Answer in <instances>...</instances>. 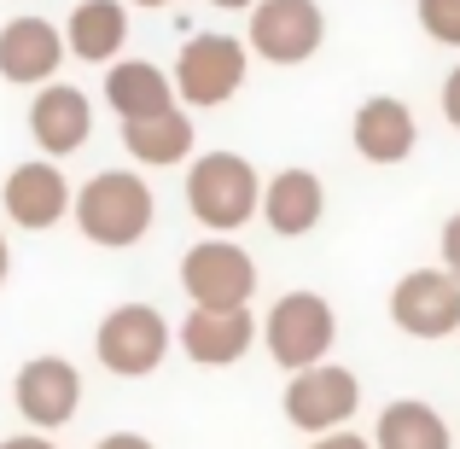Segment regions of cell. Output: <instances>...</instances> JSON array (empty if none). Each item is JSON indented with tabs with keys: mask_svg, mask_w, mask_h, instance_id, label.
<instances>
[{
	"mask_svg": "<svg viewBox=\"0 0 460 449\" xmlns=\"http://www.w3.org/2000/svg\"><path fill=\"white\" fill-rule=\"evenodd\" d=\"M70 181L65 169L53 164V157H23V164L6 169V181H0V211H6L12 228H23V234H47V228H58L70 216Z\"/></svg>",
	"mask_w": 460,
	"mask_h": 449,
	"instance_id": "10",
	"label": "cell"
},
{
	"mask_svg": "<svg viewBox=\"0 0 460 449\" xmlns=\"http://www.w3.org/2000/svg\"><path fill=\"white\" fill-rule=\"evenodd\" d=\"M414 18L438 47H460V0H414Z\"/></svg>",
	"mask_w": 460,
	"mask_h": 449,
	"instance_id": "21",
	"label": "cell"
},
{
	"mask_svg": "<svg viewBox=\"0 0 460 449\" xmlns=\"http://www.w3.org/2000/svg\"><path fill=\"white\" fill-rule=\"evenodd\" d=\"M70 216H76L82 239H93L105 251H128L152 234L157 199L146 175H135V169H100V175L82 181V193H70Z\"/></svg>",
	"mask_w": 460,
	"mask_h": 449,
	"instance_id": "1",
	"label": "cell"
},
{
	"mask_svg": "<svg viewBox=\"0 0 460 449\" xmlns=\"http://www.w3.org/2000/svg\"><path fill=\"white\" fill-rule=\"evenodd\" d=\"M257 216L269 222V234H280V239L314 234V222L326 216V187H321V175H314V169H304V164L269 175V181H262V199H257Z\"/></svg>",
	"mask_w": 460,
	"mask_h": 449,
	"instance_id": "15",
	"label": "cell"
},
{
	"mask_svg": "<svg viewBox=\"0 0 460 449\" xmlns=\"http://www.w3.org/2000/svg\"><path fill=\"white\" fill-rule=\"evenodd\" d=\"M128 6H146V12H157V6H169V0H128Z\"/></svg>",
	"mask_w": 460,
	"mask_h": 449,
	"instance_id": "29",
	"label": "cell"
},
{
	"mask_svg": "<svg viewBox=\"0 0 460 449\" xmlns=\"http://www.w3.org/2000/svg\"><path fill=\"white\" fill-rule=\"evenodd\" d=\"M210 6H222V12H251L257 0H210Z\"/></svg>",
	"mask_w": 460,
	"mask_h": 449,
	"instance_id": "28",
	"label": "cell"
},
{
	"mask_svg": "<svg viewBox=\"0 0 460 449\" xmlns=\"http://www.w3.org/2000/svg\"><path fill=\"white\" fill-rule=\"evenodd\" d=\"M30 135L35 147L47 157H70L88 147L93 135V100L82 88H70V82H47V88H35V105H30Z\"/></svg>",
	"mask_w": 460,
	"mask_h": 449,
	"instance_id": "14",
	"label": "cell"
},
{
	"mask_svg": "<svg viewBox=\"0 0 460 449\" xmlns=\"http://www.w3.org/2000/svg\"><path fill=\"white\" fill-rule=\"evenodd\" d=\"M373 449H455V432L426 397H396L373 420Z\"/></svg>",
	"mask_w": 460,
	"mask_h": 449,
	"instance_id": "19",
	"label": "cell"
},
{
	"mask_svg": "<svg viewBox=\"0 0 460 449\" xmlns=\"http://www.w3.org/2000/svg\"><path fill=\"white\" fill-rule=\"evenodd\" d=\"M65 58H82V65H111L128 47V6L123 0H76L65 18Z\"/></svg>",
	"mask_w": 460,
	"mask_h": 449,
	"instance_id": "17",
	"label": "cell"
},
{
	"mask_svg": "<svg viewBox=\"0 0 460 449\" xmlns=\"http://www.w3.org/2000/svg\"><path fill=\"white\" fill-rule=\"evenodd\" d=\"M100 449H157L146 432H111V438H100Z\"/></svg>",
	"mask_w": 460,
	"mask_h": 449,
	"instance_id": "26",
	"label": "cell"
},
{
	"mask_svg": "<svg viewBox=\"0 0 460 449\" xmlns=\"http://www.w3.org/2000/svg\"><path fill=\"white\" fill-rule=\"evenodd\" d=\"M443 117H449V129H460V65L443 76Z\"/></svg>",
	"mask_w": 460,
	"mask_h": 449,
	"instance_id": "23",
	"label": "cell"
},
{
	"mask_svg": "<svg viewBox=\"0 0 460 449\" xmlns=\"http://www.w3.org/2000/svg\"><path fill=\"white\" fill-rule=\"evenodd\" d=\"M175 345L199 368H234V362H245L257 350V315L251 310H187Z\"/></svg>",
	"mask_w": 460,
	"mask_h": 449,
	"instance_id": "13",
	"label": "cell"
},
{
	"mask_svg": "<svg viewBox=\"0 0 460 449\" xmlns=\"http://www.w3.org/2000/svg\"><path fill=\"white\" fill-rule=\"evenodd\" d=\"M181 292L192 310H251L257 298V257L234 239L204 234L181 257Z\"/></svg>",
	"mask_w": 460,
	"mask_h": 449,
	"instance_id": "6",
	"label": "cell"
},
{
	"mask_svg": "<svg viewBox=\"0 0 460 449\" xmlns=\"http://www.w3.org/2000/svg\"><path fill=\"white\" fill-rule=\"evenodd\" d=\"M309 449H373V444L361 438V432H321Z\"/></svg>",
	"mask_w": 460,
	"mask_h": 449,
	"instance_id": "24",
	"label": "cell"
},
{
	"mask_svg": "<svg viewBox=\"0 0 460 449\" xmlns=\"http://www.w3.org/2000/svg\"><path fill=\"white\" fill-rule=\"evenodd\" d=\"M326 41V12L321 0H257L245 30V53L269 65H304Z\"/></svg>",
	"mask_w": 460,
	"mask_h": 449,
	"instance_id": "8",
	"label": "cell"
},
{
	"mask_svg": "<svg viewBox=\"0 0 460 449\" xmlns=\"http://www.w3.org/2000/svg\"><path fill=\"white\" fill-rule=\"evenodd\" d=\"M280 409H286V420H292L297 432H309V438L344 432L349 420H356V409H361V380L349 368H338V362H314V368H297L292 380H286Z\"/></svg>",
	"mask_w": 460,
	"mask_h": 449,
	"instance_id": "7",
	"label": "cell"
},
{
	"mask_svg": "<svg viewBox=\"0 0 460 449\" xmlns=\"http://www.w3.org/2000/svg\"><path fill=\"white\" fill-rule=\"evenodd\" d=\"M6 274H12V246H6V234H0V286H6Z\"/></svg>",
	"mask_w": 460,
	"mask_h": 449,
	"instance_id": "27",
	"label": "cell"
},
{
	"mask_svg": "<svg viewBox=\"0 0 460 449\" xmlns=\"http://www.w3.org/2000/svg\"><path fill=\"white\" fill-rule=\"evenodd\" d=\"M349 140L367 164L391 169V164H408V152L420 147V123L396 94H373V100L356 105V123H349Z\"/></svg>",
	"mask_w": 460,
	"mask_h": 449,
	"instance_id": "16",
	"label": "cell"
},
{
	"mask_svg": "<svg viewBox=\"0 0 460 449\" xmlns=\"http://www.w3.org/2000/svg\"><path fill=\"white\" fill-rule=\"evenodd\" d=\"M12 403H18L30 432H58L76 420L82 409V373L70 356H30L12 380Z\"/></svg>",
	"mask_w": 460,
	"mask_h": 449,
	"instance_id": "9",
	"label": "cell"
},
{
	"mask_svg": "<svg viewBox=\"0 0 460 449\" xmlns=\"http://www.w3.org/2000/svg\"><path fill=\"white\" fill-rule=\"evenodd\" d=\"M391 321L408 338H455L460 333V281L443 269H408L391 286Z\"/></svg>",
	"mask_w": 460,
	"mask_h": 449,
	"instance_id": "11",
	"label": "cell"
},
{
	"mask_svg": "<svg viewBox=\"0 0 460 449\" xmlns=\"http://www.w3.org/2000/svg\"><path fill=\"white\" fill-rule=\"evenodd\" d=\"M192 117L181 112V105H169V112L157 117H135V123H123V152L135 157V164L146 169H175L192 157Z\"/></svg>",
	"mask_w": 460,
	"mask_h": 449,
	"instance_id": "20",
	"label": "cell"
},
{
	"mask_svg": "<svg viewBox=\"0 0 460 449\" xmlns=\"http://www.w3.org/2000/svg\"><path fill=\"white\" fill-rule=\"evenodd\" d=\"M169 345H175V333H169V315L157 303H117L93 327V356L117 380H146V373H157Z\"/></svg>",
	"mask_w": 460,
	"mask_h": 449,
	"instance_id": "3",
	"label": "cell"
},
{
	"mask_svg": "<svg viewBox=\"0 0 460 449\" xmlns=\"http://www.w3.org/2000/svg\"><path fill=\"white\" fill-rule=\"evenodd\" d=\"M251 76V53L239 35H222V30H204L192 35L187 47L175 53V76H169V88H175L181 105H204V112H216V105H227L239 88H245Z\"/></svg>",
	"mask_w": 460,
	"mask_h": 449,
	"instance_id": "5",
	"label": "cell"
},
{
	"mask_svg": "<svg viewBox=\"0 0 460 449\" xmlns=\"http://www.w3.org/2000/svg\"><path fill=\"white\" fill-rule=\"evenodd\" d=\"M262 175L245 152H204L187 164V211L204 234L234 239L245 222H257Z\"/></svg>",
	"mask_w": 460,
	"mask_h": 449,
	"instance_id": "2",
	"label": "cell"
},
{
	"mask_svg": "<svg viewBox=\"0 0 460 449\" xmlns=\"http://www.w3.org/2000/svg\"><path fill=\"white\" fill-rule=\"evenodd\" d=\"M257 345H269V356L286 373L314 368L332 356L338 345V310L321 292H280L269 310V321H257Z\"/></svg>",
	"mask_w": 460,
	"mask_h": 449,
	"instance_id": "4",
	"label": "cell"
},
{
	"mask_svg": "<svg viewBox=\"0 0 460 449\" xmlns=\"http://www.w3.org/2000/svg\"><path fill=\"white\" fill-rule=\"evenodd\" d=\"M105 105H111L123 123L169 112V105H175L169 70H157L152 58H111V65H105Z\"/></svg>",
	"mask_w": 460,
	"mask_h": 449,
	"instance_id": "18",
	"label": "cell"
},
{
	"mask_svg": "<svg viewBox=\"0 0 460 449\" xmlns=\"http://www.w3.org/2000/svg\"><path fill=\"white\" fill-rule=\"evenodd\" d=\"M58 65H65L58 23L35 18V12L0 23V82H12V88H47L58 76Z\"/></svg>",
	"mask_w": 460,
	"mask_h": 449,
	"instance_id": "12",
	"label": "cell"
},
{
	"mask_svg": "<svg viewBox=\"0 0 460 449\" xmlns=\"http://www.w3.org/2000/svg\"><path fill=\"white\" fill-rule=\"evenodd\" d=\"M0 449H58L47 432H12V438H0Z\"/></svg>",
	"mask_w": 460,
	"mask_h": 449,
	"instance_id": "25",
	"label": "cell"
},
{
	"mask_svg": "<svg viewBox=\"0 0 460 449\" xmlns=\"http://www.w3.org/2000/svg\"><path fill=\"white\" fill-rule=\"evenodd\" d=\"M438 251H443V263H438V269L460 281V211L449 216V222H443V234H438Z\"/></svg>",
	"mask_w": 460,
	"mask_h": 449,
	"instance_id": "22",
	"label": "cell"
}]
</instances>
